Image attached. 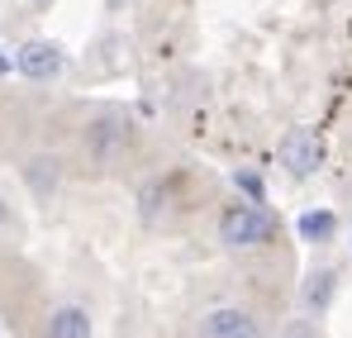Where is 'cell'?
Listing matches in <instances>:
<instances>
[{
  "label": "cell",
  "mask_w": 352,
  "mask_h": 338,
  "mask_svg": "<svg viewBox=\"0 0 352 338\" xmlns=\"http://www.w3.org/2000/svg\"><path fill=\"white\" fill-rule=\"evenodd\" d=\"M34 5H48V0H34Z\"/></svg>",
  "instance_id": "cell-14"
},
{
  "label": "cell",
  "mask_w": 352,
  "mask_h": 338,
  "mask_svg": "<svg viewBox=\"0 0 352 338\" xmlns=\"http://www.w3.org/2000/svg\"><path fill=\"white\" fill-rule=\"evenodd\" d=\"M124 148H129V124H124L119 114H100V119L86 129V158H91L96 167H115L119 158H124Z\"/></svg>",
  "instance_id": "cell-3"
},
{
  "label": "cell",
  "mask_w": 352,
  "mask_h": 338,
  "mask_svg": "<svg viewBox=\"0 0 352 338\" xmlns=\"http://www.w3.org/2000/svg\"><path fill=\"white\" fill-rule=\"evenodd\" d=\"M348 248H352V243H348Z\"/></svg>",
  "instance_id": "cell-16"
},
{
  "label": "cell",
  "mask_w": 352,
  "mask_h": 338,
  "mask_svg": "<svg viewBox=\"0 0 352 338\" xmlns=\"http://www.w3.org/2000/svg\"><path fill=\"white\" fill-rule=\"evenodd\" d=\"M281 338H319V334H314L309 319H295V324H286V334H281Z\"/></svg>",
  "instance_id": "cell-11"
},
{
  "label": "cell",
  "mask_w": 352,
  "mask_h": 338,
  "mask_svg": "<svg viewBox=\"0 0 352 338\" xmlns=\"http://www.w3.org/2000/svg\"><path fill=\"white\" fill-rule=\"evenodd\" d=\"M62 67H67V53L53 39H29L24 48H14V72L29 81H53Z\"/></svg>",
  "instance_id": "cell-5"
},
{
  "label": "cell",
  "mask_w": 352,
  "mask_h": 338,
  "mask_svg": "<svg viewBox=\"0 0 352 338\" xmlns=\"http://www.w3.org/2000/svg\"><path fill=\"white\" fill-rule=\"evenodd\" d=\"M48 338H91V319L81 305H58L48 315Z\"/></svg>",
  "instance_id": "cell-7"
},
{
  "label": "cell",
  "mask_w": 352,
  "mask_h": 338,
  "mask_svg": "<svg viewBox=\"0 0 352 338\" xmlns=\"http://www.w3.org/2000/svg\"><path fill=\"white\" fill-rule=\"evenodd\" d=\"M58 176H62L58 158H29L24 162V181L34 186V196H53L58 191Z\"/></svg>",
  "instance_id": "cell-9"
},
{
  "label": "cell",
  "mask_w": 352,
  "mask_h": 338,
  "mask_svg": "<svg viewBox=\"0 0 352 338\" xmlns=\"http://www.w3.org/2000/svg\"><path fill=\"white\" fill-rule=\"evenodd\" d=\"M333 229H338L333 210H305V215L295 220V233H300V243H329V238H333Z\"/></svg>",
  "instance_id": "cell-8"
},
{
  "label": "cell",
  "mask_w": 352,
  "mask_h": 338,
  "mask_svg": "<svg viewBox=\"0 0 352 338\" xmlns=\"http://www.w3.org/2000/svg\"><path fill=\"white\" fill-rule=\"evenodd\" d=\"M110 5H119V0H110Z\"/></svg>",
  "instance_id": "cell-15"
},
{
  "label": "cell",
  "mask_w": 352,
  "mask_h": 338,
  "mask_svg": "<svg viewBox=\"0 0 352 338\" xmlns=\"http://www.w3.org/2000/svg\"><path fill=\"white\" fill-rule=\"evenodd\" d=\"M0 224H5V205H0Z\"/></svg>",
  "instance_id": "cell-13"
},
{
  "label": "cell",
  "mask_w": 352,
  "mask_h": 338,
  "mask_svg": "<svg viewBox=\"0 0 352 338\" xmlns=\"http://www.w3.org/2000/svg\"><path fill=\"white\" fill-rule=\"evenodd\" d=\"M276 158H281V167L291 171L295 181H305V176H314L319 162H324V143H319V134H314V129H291V134L281 138Z\"/></svg>",
  "instance_id": "cell-4"
},
{
  "label": "cell",
  "mask_w": 352,
  "mask_h": 338,
  "mask_svg": "<svg viewBox=\"0 0 352 338\" xmlns=\"http://www.w3.org/2000/svg\"><path fill=\"white\" fill-rule=\"evenodd\" d=\"M333 291H338V272L333 267H314L305 286H300V305L305 310H314V315H324L329 305H333Z\"/></svg>",
  "instance_id": "cell-6"
},
{
  "label": "cell",
  "mask_w": 352,
  "mask_h": 338,
  "mask_svg": "<svg viewBox=\"0 0 352 338\" xmlns=\"http://www.w3.org/2000/svg\"><path fill=\"white\" fill-rule=\"evenodd\" d=\"M276 233V220H272V210H262V205H234L224 220H219V243L224 248H262L267 238Z\"/></svg>",
  "instance_id": "cell-1"
},
{
  "label": "cell",
  "mask_w": 352,
  "mask_h": 338,
  "mask_svg": "<svg viewBox=\"0 0 352 338\" xmlns=\"http://www.w3.org/2000/svg\"><path fill=\"white\" fill-rule=\"evenodd\" d=\"M234 186L252 200V205H267V186H262V176H257V171H243V167H238L234 171Z\"/></svg>",
  "instance_id": "cell-10"
},
{
  "label": "cell",
  "mask_w": 352,
  "mask_h": 338,
  "mask_svg": "<svg viewBox=\"0 0 352 338\" xmlns=\"http://www.w3.org/2000/svg\"><path fill=\"white\" fill-rule=\"evenodd\" d=\"M200 338H267V329L243 305H214L200 315Z\"/></svg>",
  "instance_id": "cell-2"
},
{
  "label": "cell",
  "mask_w": 352,
  "mask_h": 338,
  "mask_svg": "<svg viewBox=\"0 0 352 338\" xmlns=\"http://www.w3.org/2000/svg\"><path fill=\"white\" fill-rule=\"evenodd\" d=\"M10 67H14V57H10V53H5V48H0V76H5Z\"/></svg>",
  "instance_id": "cell-12"
}]
</instances>
